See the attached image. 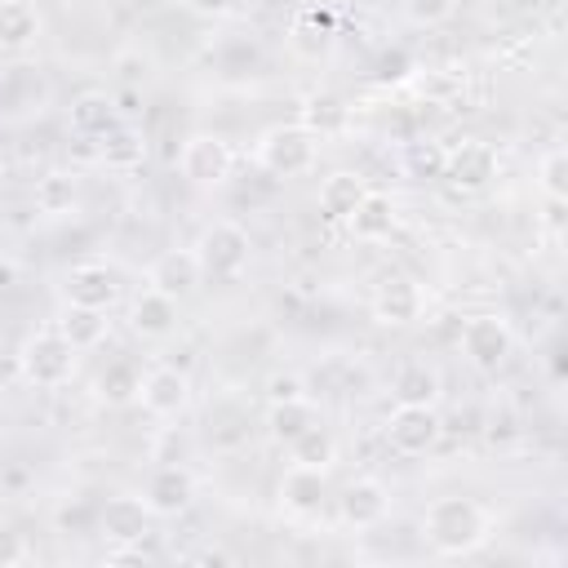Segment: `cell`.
I'll return each instance as SVG.
<instances>
[{"instance_id":"d6986e66","label":"cell","mask_w":568,"mask_h":568,"mask_svg":"<svg viewBox=\"0 0 568 568\" xmlns=\"http://www.w3.org/2000/svg\"><path fill=\"white\" fill-rule=\"evenodd\" d=\"M67 124H71V133H80V138H102L106 129H115L120 124V111H115V98L111 93H102V89H84L80 98H71V106H67Z\"/></svg>"},{"instance_id":"44dd1931","label":"cell","mask_w":568,"mask_h":568,"mask_svg":"<svg viewBox=\"0 0 568 568\" xmlns=\"http://www.w3.org/2000/svg\"><path fill=\"white\" fill-rule=\"evenodd\" d=\"M390 395H395V404H435V408H439L444 377H439L435 364L408 359V364H399V373H395V382H390Z\"/></svg>"},{"instance_id":"7c38bea8","label":"cell","mask_w":568,"mask_h":568,"mask_svg":"<svg viewBox=\"0 0 568 568\" xmlns=\"http://www.w3.org/2000/svg\"><path fill=\"white\" fill-rule=\"evenodd\" d=\"M422 311H426V293L413 275H386L373 293V320L386 328H408L422 320Z\"/></svg>"},{"instance_id":"e0dca14e","label":"cell","mask_w":568,"mask_h":568,"mask_svg":"<svg viewBox=\"0 0 568 568\" xmlns=\"http://www.w3.org/2000/svg\"><path fill=\"white\" fill-rule=\"evenodd\" d=\"M346 226H351V235L355 240H364V244H382V240H390L395 235V226H399V209H395V200L386 195V191H364V200L355 204V213L346 217Z\"/></svg>"},{"instance_id":"f1b7e54d","label":"cell","mask_w":568,"mask_h":568,"mask_svg":"<svg viewBox=\"0 0 568 568\" xmlns=\"http://www.w3.org/2000/svg\"><path fill=\"white\" fill-rule=\"evenodd\" d=\"M288 462L333 470V462H337V439H333V430H328L324 422H315L311 430H302V435L288 444Z\"/></svg>"},{"instance_id":"8992f818","label":"cell","mask_w":568,"mask_h":568,"mask_svg":"<svg viewBox=\"0 0 568 568\" xmlns=\"http://www.w3.org/2000/svg\"><path fill=\"white\" fill-rule=\"evenodd\" d=\"M178 169H182V178H186L191 186L209 191V186H222V182L231 178L235 151H231V142L217 138V133H191V138L182 142Z\"/></svg>"},{"instance_id":"83f0119b","label":"cell","mask_w":568,"mask_h":568,"mask_svg":"<svg viewBox=\"0 0 568 568\" xmlns=\"http://www.w3.org/2000/svg\"><path fill=\"white\" fill-rule=\"evenodd\" d=\"M138 386H142V373H138L133 364L115 359V364H106V368L98 373L93 395H98V404H106V408H124V404L138 399Z\"/></svg>"},{"instance_id":"9a60e30c","label":"cell","mask_w":568,"mask_h":568,"mask_svg":"<svg viewBox=\"0 0 568 568\" xmlns=\"http://www.w3.org/2000/svg\"><path fill=\"white\" fill-rule=\"evenodd\" d=\"M62 302L111 311V306L120 302V280H115V271L102 266V262H80V266H71L67 280H62Z\"/></svg>"},{"instance_id":"ffe728a7","label":"cell","mask_w":568,"mask_h":568,"mask_svg":"<svg viewBox=\"0 0 568 568\" xmlns=\"http://www.w3.org/2000/svg\"><path fill=\"white\" fill-rule=\"evenodd\" d=\"M40 9L31 0H4L0 4V53H27L40 40Z\"/></svg>"},{"instance_id":"603a6c76","label":"cell","mask_w":568,"mask_h":568,"mask_svg":"<svg viewBox=\"0 0 568 568\" xmlns=\"http://www.w3.org/2000/svg\"><path fill=\"white\" fill-rule=\"evenodd\" d=\"M364 191H368V182H364L359 173L337 169V173H328V178L320 182V213H324L328 222H346V217L355 213V204L364 200Z\"/></svg>"},{"instance_id":"4316f807","label":"cell","mask_w":568,"mask_h":568,"mask_svg":"<svg viewBox=\"0 0 568 568\" xmlns=\"http://www.w3.org/2000/svg\"><path fill=\"white\" fill-rule=\"evenodd\" d=\"M346 120H351V111H346V102H342L337 93H311V98L302 102V129L315 133V138L342 133Z\"/></svg>"},{"instance_id":"5b68a950","label":"cell","mask_w":568,"mask_h":568,"mask_svg":"<svg viewBox=\"0 0 568 568\" xmlns=\"http://www.w3.org/2000/svg\"><path fill=\"white\" fill-rule=\"evenodd\" d=\"M515 351V333L506 324V315L497 311H484V315H470L462 324V355L479 368V373H497Z\"/></svg>"},{"instance_id":"2e32d148","label":"cell","mask_w":568,"mask_h":568,"mask_svg":"<svg viewBox=\"0 0 568 568\" xmlns=\"http://www.w3.org/2000/svg\"><path fill=\"white\" fill-rule=\"evenodd\" d=\"M324 501H328V470L288 462V470L280 479V506L288 515H320Z\"/></svg>"},{"instance_id":"7a4b0ae2","label":"cell","mask_w":568,"mask_h":568,"mask_svg":"<svg viewBox=\"0 0 568 568\" xmlns=\"http://www.w3.org/2000/svg\"><path fill=\"white\" fill-rule=\"evenodd\" d=\"M75 355H80V351H75L58 328H40V333H31V337L22 342V351H18V373H22V382H31V386H40V390H58V386L71 382Z\"/></svg>"},{"instance_id":"277c9868","label":"cell","mask_w":568,"mask_h":568,"mask_svg":"<svg viewBox=\"0 0 568 568\" xmlns=\"http://www.w3.org/2000/svg\"><path fill=\"white\" fill-rule=\"evenodd\" d=\"M191 248L200 257L204 280H235L248 266V248L253 244H248V231L240 222H209Z\"/></svg>"},{"instance_id":"d6a6232c","label":"cell","mask_w":568,"mask_h":568,"mask_svg":"<svg viewBox=\"0 0 568 568\" xmlns=\"http://www.w3.org/2000/svg\"><path fill=\"white\" fill-rule=\"evenodd\" d=\"M457 13V0H404V18L417 27H439Z\"/></svg>"},{"instance_id":"52a82bcc","label":"cell","mask_w":568,"mask_h":568,"mask_svg":"<svg viewBox=\"0 0 568 568\" xmlns=\"http://www.w3.org/2000/svg\"><path fill=\"white\" fill-rule=\"evenodd\" d=\"M439 435H444V422H439V408L435 404H395L386 413V439L404 457L430 453L439 444Z\"/></svg>"},{"instance_id":"d4e9b609","label":"cell","mask_w":568,"mask_h":568,"mask_svg":"<svg viewBox=\"0 0 568 568\" xmlns=\"http://www.w3.org/2000/svg\"><path fill=\"white\" fill-rule=\"evenodd\" d=\"M288 44H293V53H302L311 62L324 58L328 44H333V18L320 13V9H302L297 22H293V31H288Z\"/></svg>"},{"instance_id":"f546056e","label":"cell","mask_w":568,"mask_h":568,"mask_svg":"<svg viewBox=\"0 0 568 568\" xmlns=\"http://www.w3.org/2000/svg\"><path fill=\"white\" fill-rule=\"evenodd\" d=\"M75 195H80V182L75 173H44L36 182V209L49 213V217H62L75 209Z\"/></svg>"},{"instance_id":"7402d4cb","label":"cell","mask_w":568,"mask_h":568,"mask_svg":"<svg viewBox=\"0 0 568 568\" xmlns=\"http://www.w3.org/2000/svg\"><path fill=\"white\" fill-rule=\"evenodd\" d=\"M320 422V404L306 395V399H275V404H266V435L275 439V444H293L302 430H311Z\"/></svg>"},{"instance_id":"4fadbf2b","label":"cell","mask_w":568,"mask_h":568,"mask_svg":"<svg viewBox=\"0 0 568 568\" xmlns=\"http://www.w3.org/2000/svg\"><path fill=\"white\" fill-rule=\"evenodd\" d=\"M204 271H200V257L195 248H164L151 266H146V288L173 297V302H186L195 288H200Z\"/></svg>"},{"instance_id":"ac0fdd59","label":"cell","mask_w":568,"mask_h":568,"mask_svg":"<svg viewBox=\"0 0 568 568\" xmlns=\"http://www.w3.org/2000/svg\"><path fill=\"white\" fill-rule=\"evenodd\" d=\"M129 328L142 342H164L178 328V302L164 297V293H155V288H142L129 302Z\"/></svg>"},{"instance_id":"30bf717a","label":"cell","mask_w":568,"mask_h":568,"mask_svg":"<svg viewBox=\"0 0 568 568\" xmlns=\"http://www.w3.org/2000/svg\"><path fill=\"white\" fill-rule=\"evenodd\" d=\"M138 404H142L151 417H160V422H178V417L191 408V377H186L182 368L160 364V368L142 373Z\"/></svg>"},{"instance_id":"3957f363","label":"cell","mask_w":568,"mask_h":568,"mask_svg":"<svg viewBox=\"0 0 568 568\" xmlns=\"http://www.w3.org/2000/svg\"><path fill=\"white\" fill-rule=\"evenodd\" d=\"M315 155H320V138L306 133L302 124H271L253 146V160L271 178H302L315 169Z\"/></svg>"},{"instance_id":"8fae6325","label":"cell","mask_w":568,"mask_h":568,"mask_svg":"<svg viewBox=\"0 0 568 568\" xmlns=\"http://www.w3.org/2000/svg\"><path fill=\"white\" fill-rule=\"evenodd\" d=\"M386 515H390V493L373 475H359L337 493V519L355 532H368V528L386 524Z\"/></svg>"},{"instance_id":"484cf974","label":"cell","mask_w":568,"mask_h":568,"mask_svg":"<svg viewBox=\"0 0 568 568\" xmlns=\"http://www.w3.org/2000/svg\"><path fill=\"white\" fill-rule=\"evenodd\" d=\"M142 155H146V142H142V133H138L133 124H124V120L98 138V160H102L106 169H133V164H142Z\"/></svg>"},{"instance_id":"6da1fadb","label":"cell","mask_w":568,"mask_h":568,"mask_svg":"<svg viewBox=\"0 0 568 568\" xmlns=\"http://www.w3.org/2000/svg\"><path fill=\"white\" fill-rule=\"evenodd\" d=\"M422 537L435 555L444 559H462V555H475L479 546H488L493 537V519L488 510L475 501V497H462V493H448V497H435L422 515Z\"/></svg>"},{"instance_id":"d590c367","label":"cell","mask_w":568,"mask_h":568,"mask_svg":"<svg viewBox=\"0 0 568 568\" xmlns=\"http://www.w3.org/2000/svg\"><path fill=\"white\" fill-rule=\"evenodd\" d=\"M191 13H200V18H226V13H235L240 9V0H182Z\"/></svg>"},{"instance_id":"ba28073f","label":"cell","mask_w":568,"mask_h":568,"mask_svg":"<svg viewBox=\"0 0 568 568\" xmlns=\"http://www.w3.org/2000/svg\"><path fill=\"white\" fill-rule=\"evenodd\" d=\"M493 178H497V151H493L488 142H457V146L444 151V173H439V182H448L453 191L479 195V191L493 186Z\"/></svg>"},{"instance_id":"e575fe53","label":"cell","mask_w":568,"mask_h":568,"mask_svg":"<svg viewBox=\"0 0 568 568\" xmlns=\"http://www.w3.org/2000/svg\"><path fill=\"white\" fill-rule=\"evenodd\" d=\"M22 559H27V541H22V532L9 528V524H0V568H13V564H22Z\"/></svg>"},{"instance_id":"4dcf8cb0","label":"cell","mask_w":568,"mask_h":568,"mask_svg":"<svg viewBox=\"0 0 568 568\" xmlns=\"http://www.w3.org/2000/svg\"><path fill=\"white\" fill-rule=\"evenodd\" d=\"M444 142H435V138H417V142H408L404 146V169L417 178V182H430V178H439L444 173Z\"/></svg>"},{"instance_id":"836d02e7","label":"cell","mask_w":568,"mask_h":568,"mask_svg":"<svg viewBox=\"0 0 568 568\" xmlns=\"http://www.w3.org/2000/svg\"><path fill=\"white\" fill-rule=\"evenodd\" d=\"M311 390H306V377L302 373H271L266 377V404H275V399H306Z\"/></svg>"},{"instance_id":"1f68e13d","label":"cell","mask_w":568,"mask_h":568,"mask_svg":"<svg viewBox=\"0 0 568 568\" xmlns=\"http://www.w3.org/2000/svg\"><path fill=\"white\" fill-rule=\"evenodd\" d=\"M537 186L546 200H568V151L564 146H550L537 160Z\"/></svg>"},{"instance_id":"9c48e42d","label":"cell","mask_w":568,"mask_h":568,"mask_svg":"<svg viewBox=\"0 0 568 568\" xmlns=\"http://www.w3.org/2000/svg\"><path fill=\"white\" fill-rule=\"evenodd\" d=\"M142 501L151 506L155 519H178V515L191 510V501H195V475H191L182 462H160V466L146 475Z\"/></svg>"},{"instance_id":"5bb4252c","label":"cell","mask_w":568,"mask_h":568,"mask_svg":"<svg viewBox=\"0 0 568 568\" xmlns=\"http://www.w3.org/2000/svg\"><path fill=\"white\" fill-rule=\"evenodd\" d=\"M151 519L155 515H151V506L142 497L120 493V497H106V506L98 515V528H102V537L111 546H142L146 532H151Z\"/></svg>"},{"instance_id":"cb8c5ba5","label":"cell","mask_w":568,"mask_h":568,"mask_svg":"<svg viewBox=\"0 0 568 568\" xmlns=\"http://www.w3.org/2000/svg\"><path fill=\"white\" fill-rule=\"evenodd\" d=\"M53 328H58L75 351H93V346H102V337H106V311L62 302V315L53 320Z\"/></svg>"}]
</instances>
